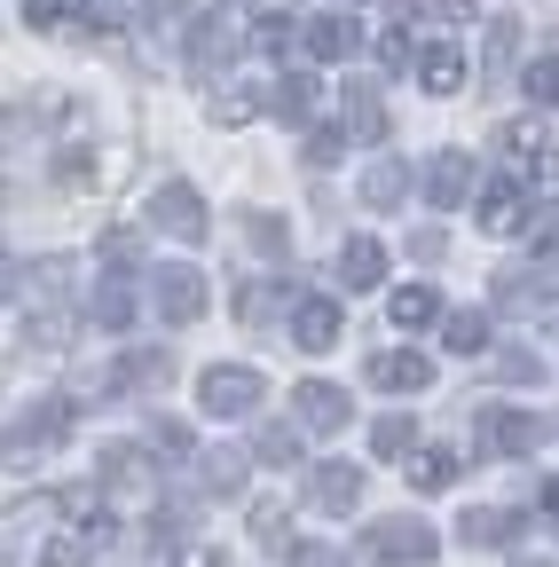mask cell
Segmentation results:
<instances>
[{"mask_svg": "<svg viewBox=\"0 0 559 567\" xmlns=\"http://www.w3.org/2000/svg\"><path fill=\"white\" fill-rule=\"evenodd\" d=\"M442 551V536L426 528V520H386V528H371V559L379 567H426Z\"/></svg>", "mask_w": 559, "mask_h": 567, "instance_id": "6da1fadb", "label": "cell"}, {"mask_svg": "<svg viewBox=\"0 0 559 567\" xmlns=\"http://www.w3.org/2000/svg\"><path fill=\"white\" fill-rule=\"evenodd\" d=\"M197 402L214 410V417H245L252 402H260V371H245V363H214L197 379Z\"/></svg>", "mask_w": 559, "mask_h": 567, "instance_id": "7a4b0ae2", "label": "cell"}, {"mask_svg": "<svg viewBox=\"0 0 559 567\" xmlns=\"http://www.w3.org/2000/svg\"><path fill=\"white\" fill-rule=\"evenodd\" d=\"M151 221H158L166 237H182V245H189V237H205V197H197L189 182H166V189L151 197Z\"/></svg>", "mask_w": 559, "mask_h": 567, "instance_id": "3957f363", "label": "cell"}, {"mask_svg": "<svg viewBox=\"0 0 559 567\" xmlns=\"http://www.w3.org/2000/svg\"><path fill=\"white\" fill-rule=\"evenodd\" d=\"M151 292H158V316H166V323H197V316H205V276H197V268H158Z\"/></svg>", "mask_w": 559, "mask_h": 567, "instance_id": "277c9868", "label": "cell"}, {"mask_svg": "<svg viewBox=\"0 0 559 567\" xmlns=\"http://www.w3.org/2000/svg\"><path fill=\"white\" fill-rule=\"evenodd\" d=\"M426 379H434V363H426V354H410V347L371 354V386H386V394H417Z\"/></svg>", "mask_w": 559, "mask_h": 567, "instance_id": "5b68a950", "label": "cell"}, {"mask_svg": "<svg viewBox=\"0 0 559 567\" xmlns=\"http://www.w3.org/2000/svg\"><path fill=\"white\" fill-rule=\"evenodd\" d=\"M355 496H363L355 465H315L308 473V505H323V513H355Z\"/></svg>", "mask_w": 559, "mask_h": 567, "instance_id": "8992f818", "label": "cell"}, {"mask_svg": "<svg viewBox=\"0 0 559 567\" xmlns=\"http://www.w3.org/2000/svg\"><path fill=\"white\" fill-rule=\"evenodd\" d=\"M339 308L331 300H300V316H292V347H308V354H331L339 347Z\"/></svg>", "mask_w": 559, "mask_h": 567, "instance_id": "52a82bcc", "label": "cell"}, {"mask_svg": "<svg viewBox=\"0 0 559 567\" xmlns=\"http://www.w3.org/2000/svg\"><path fill=\"white\" fill-rule=\"evenodd\" d=\"M292 402H300V425H315V434H339V425L355 417V410H346V394H339V386H323V379H308Z\"/></svg>", "mask_w": 559, "mask_h": 567, "instance_id": "ba28073f", "label": "cell"}, {"mask_svg": "<svg viewBox=\"0 0 559 567\" xmlns=\"http://www.w3.org/2000/svg\"><path fill=\"white\" fill-rule=\"evenodd\" d=\"M379 276H386V245L379 237H355V245L339 252V284H346V292H371Z\"/></svg>", "mask_w": 559, "mask_h": 567, "instance_id": "9c48e42d", "label": "cell"}, {"mask_svg": "<svg viewBox=\"0 0 559 567\" xmlns=\"http://www.w3.org/2000/svg\"><path fill=\"white\" fill-rule=\"evenodd\" d=\"M300 48H308L315 63H339V55H355V24H346V17H308Z\"/></svg>", "mask_w": 559, "mask_h": 567, "instance_id": "30bf717a", "label": "cell"}, {"mask_svg": "<svg viewBox=\"0 0 559 567\" xmlns=\"http://www.w3.org/2000/svg\"><path fill=\"white\" fill-rule=\"evenodd\" d=\"M465 189H473V158H465V151H442V158L426 166V197H434V205H457Z\"/></svg>", "mask_w": 559, "mask_h": 567, "instance_id": "8fae6325", "label": "cell"}, {"mask_svg": "<svg viewBox=\"0 0 559 567\" xmlns=\"http://www.w3.org/2000/svg\"><path fill=\"white\" fill-rule=\"evenodd\" d=\"M520 221H528V197H520L513 182H497V189L480 197V229H488V237H513Z\"/></svg>", "mask_w": 559, "mask_h": 567, "instance_id": "7c38bea8", "label": "cell"}, {"mask_svg": "<svg viewBox=\"0 0 559 567\" xmlns=\"http://www.w3.org/2000/svg\"><path fill=\"white\" fill-rule=\"evenodd\" d=\"M417 80H426V95H457L465 87V55L457 48H426L417 55Z\"/></svg>", "mask_w": 559, "mask_h": 567, "instance_id": "4fadbf2b", "label": "cell"}, {"mask_svg": "<svg viewBox=\"0 0 559 567\" xmlns=\"http://www.w3.org/2000/svg\"><path fill=\"white\" fill-rule=\"evenodd\" d=\"M394 331H426L434 316H442V300H434V284H410V292H394Z\"/></svg>", "mask_w": 559, "mask_h": 567, "instance_id": "5bb4252c", "label": "cell"}, {"mask_svg": "<svg viewBox=\"0 0 559 567\" xmlns=\"http://www.w3.org/2000/svg\"><path fill=\"white\" fill-rule=\"evenodd\" d=\"M402 189H410V166H402V158H379V166L363 174V205H379V213L402 205Z\"/></svg>", "mask_w": 559, "mask_h": 567, "instance_id": "9a60e30c", "label": "cell"}, {"mask_svg": "<svg viewBox=\"0 0 559 567\" xmlns=\"http://www.w3.org/2000/svg\"><path fill=\"white\" fill-rule=\"evenodd\" d=\"M87 316H95L103 331H126V323H134V284H126V276H111L103 292H95V308H87Z\"/></svg>", "mask_w": 559, "mask_h": 567, "instance_id": "2e32d148", "label": "cell"}, {"mask_svg": "<svg viewBox=\"0 0 559 567\" xmlns=\"http://www.w3.org/2000/svg\"><path fill=\"white\" fill-rule=\"evenodd\" d=\"M488 442H497L505 457H528V450H536V417H520V410H497V417H488Z\"/></svg>", "mask_w": 559, "mask_h": 567, "instance_id": "e0dca14e", "label": "cell"}, {"mask_svg": "<svg viewBox=\"0 0 559 567\" xmlns=\"http://www.w3.org/2000/svg\"><path fill=\"white\" fill-rule=\"evenodd\" d=\"M260 103H268V95H252L245 80H229V87H221L214 103H205V118H214V126H245V118H252Z\"/></svg>", "mask_w": 559, "mask_h": 567, "instance_id": "ac0fdd59", "label": "cell"}, {"mask_svg": "<svg viewBox=\"0 0 559 567\" xmlns=\"http://www.w3.org/2000/svg\"><path fill=\"white\" fill-rule=\"evenodd\" d=\"M229 48H237L229 17H197V32H189V63H221Z\"/></svg>", "mask_w": 559, "mask_h": 567, "instance_id": "d6986e66", "label": "cell"}, {"mask_svg": "<svg viewBox=\"0 0 559 567\" xmlns=\"http://www.w3.org/2000/svg\"><path fill=\"white\" fill-rule=\"evenodd\" d=\"M276 118H315V80H308V71H292V80H276Z\"/></svg>", "mask_w": 559, "mask_h": 567, "instance_id": "ffe728a7", "label": "cell"}, {"mask_svg": "<svg viewBox=\"0 0 559 567\" xmlns=\"http://www.w3.org/2000/svg\"><path fill=\"white\" fill-rule=\"evenodd\" d=\"M346 126H355L363 142L386 134V111H379V87H346Z\"/></svg>", "mask_w": 559, "mask_h": 567, "instance_id": "44dd1931", "label": "cell"}, {"mask_svg": "<svg viewBox=\"0 0 559 567\" xmlns=\"http://www.w3.org/2000/svg\"><path fill=\"white\" fill-rule=\"evenodd\" d=\"M457 473H465V465H457V450H417V465H410V481L426 488V496H434V488H449Z\"/></svg>", "mask_w": 559, "mask_h": 567, "instance_id": "7402d4cb", "label": "cell"}, {"mask_svg": "<svg viewBox=\"0 0 559 567\" xmlns=\"http://www.w3.org/2000/svg\"><path fill=\"white\" fill-rule=\"evenodd\" d=\"M513 63H520V17H497V24H488V71L505 80Z\"/></svg>", "mask_w": 559, "mask_h": 567, "instance_id": "603a6c76", "label": "cell"}, {"mask_svg": "<svg viewBox=\"0 0 559 567\" xmlns=\"http://www.w3.org/2000/svg\"><path fill=\"white\" fill-rule=\"evenodd\" d=\"M442 347H449V354H480V347H488V323L465 308V316H449V323H442Z\"/></svg>", "mask_w": 559, "mask_h": 567, "instance_id": "cb8c5ba5", "label": "cell"}, {"mask_svg": "<svg viewBox=\"0 0 559 567\" xmlns=\"http://www.w3.org/2000/svg\"><path fill=\"white\" fill-rule=\"evenodd\" d=\"M158 379H166V354H126L111 371V386H158Z\"/></svg>", "mask_w": 559, "mask_h": 567, "instance_id": "d4e9b609", "label": "cell"}, {"mask_svg": "<svg viewBox=\"0 0 559 567\" xmlns=\"http://www.w3.org/2000/svg\"><path fill=\"white\" fill-rule=\"evenodd\" d=\"M410 442H417V425H410V417H379V425H371V450H379V457H402Z\"/></svg>", "mask_w": 559, "mask_h": 567, "instance_id": "484cf974", "label": "cell"}, {"mask_svg": "<svg viewBox=\"0 0 559 567\" xmlns=\"http://www.w3.org/2000/svg\"><path fill=\"white\" fill-rule=\"evenodd\" d=\"M252 544H268V551H292V536H284V505H252Z\"/></svg>", "mask_w": 559, "mask_h": 567, "instance_id": "4316f807", "label": "cell"}, {"mask_svg": "<svg viewBox=\"0 0 559 567\" xmlns=\"http://www.w3.org/2000/svg\"><path fill=\"white\" fill-rule=\"evenodd\" d=\"M205 481H214L221 496H237V488H245V457H237V450H214V457H205Z\"/></svg>", "mask_w": 559, "mask_h": 567, "instance_id": "83f0119b", "label": "cell"}, {"mask_svg": "<svg viewBox=\"0 0 559 567\" xmlns=\"http://www.w3.org/2000/svg\"><path fill=\"white\" fill-rule=\"evenodd\" d=\"M505 536H513L505 513H465V544H505Z\"/></svg>", "mask_w": 559, "mask_h": 567, "instance_id": "f1b7e54d", "label": "cell"}, {"mask_svg": "<svg viewBox=\"0 0 559 567\" xmlns=\"http://www.w3.org/2000/svg\"><path fill=\"white\" fill-rule=\"evenodd\" d=\"M528 95H536L544 111L559 103V55H544V63H528Z\"/></svg>", "mask_w": 559, "mask_h": 567, "instance_id": "f546056e", "label": "cell"}, {"mask_svg": "<svg viewBox=\"0 0 559 567\" xmlns=\"http://www.w3.org/2000/svg\"><path fill=\"white\" fill-rule=\"evenodd\" d=\"M339 151H346V134H339V126H315V134H308V158H315V166H331Z\"/></svg>", "mask_w": 559, "mask_h": 567, "instance_id": "4dcf8cb0", "label": "cell"}, {"mask_svg": "<svg viewBox=\"0 0 559 567\" xmlns=\"http://www.w3.org/2000/svg\"><path fill=\"white\" fill-rule=\"evenodd\" d=\"M497 371H505V379H520V386H536V379H544V363H536V354H528V347H513V354H505V363H497Z\"/></svg>", "mask_w": 559, "mask_h": 567, "instance_id": "1f68e13d", "label": "cell"}, {"mask_svg": "<svg viewBox=\"0 0 559 567\" xmlns=\"http://www.w3.org/2000/svg\"><path fill=\"white\" fill-rule=\"evenodd\" d=\"M292 450H300L292 425H260V457H292Z\"/></svg>", "mask_w": 559, "mask_h": 567, "instance_id": "d6a6232c", "label": "cell"}, {"mask_svg": "<svg viewBox=\"0 0 559 567\" xmlns=\"http://www.w3.org/2000/svg\"><path fill=\"white\" fill-rule=\"evenodd\" d=\"M24 24H32V32H55V24H63V0H24Z\"/></svg>", "mask_w": 559, "mask_h": 567, "instance_id": "836d02e7", "label": "cell"}, {"mask_svg": "<svg viewBox=\"0 0 559 567\" xmlns=\"http://www.w3.org/2000/svg\"><path fill=\"white\" fill-rule=\"evenodd\" d=\"M284 40H292V32H284V17H252V48H268V55H276Z\"/></svg>", "mask_w": 559, "mask_h": 567, "instance_id": "e575fe53", "label": "cell"}, {"mask_svg": "<svg viewBox=\"0 0 559 567\" xmlns=\"http://www.w3.org/2000/svg\"><path fill=\"white\" fill-rule=\"evenodd\" d=\"M252 252H284V221H268V213H260V221H252Z\"/></svg>", "mask_w": 559, "mask_h": 567, "instance_id": "d590c367", "label": "cell"}, {"mask_svg": "<svg viewBox=\"0 0 559 567\" xmlns=\"http://www.w3.org/2000/svg\"><path fill=\"white\" fill-rule=\"evenodd\" d=\"M72 24H80V32H95V40H103V32H111V24H118V17H111V9H103V0H87V9H80V17H72Z\"/></svg>", "mask_w": 559, "mask_h": 567, "instance_id": "8d00e7d4", "label": "cell"}, {"mask_svg": "<svg viewBox=\"0 0 559 567\" xmlns=\"http://www.w3.org/2000/svg\"><path fill=\"white\" fill-rule=\"evenodd\" d=\"M40 567H87V544H48Z\"/></svg>", "mask_w": 559, "mask_h": 567, "instance_id": "74e56055", "label": "cell"}, {"mask_svg": "<svg viewBox=\"0 0 559 567\" xmlns=\"http://www.w3.org/2000/svg\"><path fill=\"white\" fill-rule=\"evenodd\" d=\"M536 189H544V197H559V151H544V158H536Z\"/></svg>", "mask_w": 559, "mask_h": 567, "instance_id": "f35d334b", "label": "cell"}, {"mask_svg": "<svg viewBox=\"0 0 559 567\" xmlns=\"http://www.w3.org/2000/svg\"><path fill=\"white\" fill-rule=\"evenodd\" d=\"M379 63H410V40L402 32H379Z\"/></svg>", "mask_w": 559, "mask_h": 567, "instance_id": "ab89813d", "label": "cell"}, {"mask_svg": "<svg viewBox=\"0 0 559 567\" xmlns=\"http://www.w3.org/2000/svg\"><path fill=\"white\" fill-rule=\"evenodd\" d=\"M292 567H339V559H331L323 544H300V551H292Z\"/></svg>", "mask_w": 559, "mask_h": 567, "instance_id": "60d3db41", "label": "cell"}, {"mask_svg": "<svg viewBox=\"0 0 559 567\" xmlns=\"http://www.w3.org/2000/svg\"><path fill=\"white\" fill-rule=\"evenodd\" d=\"M174 567H221V559H214V551H182Z\"/></svg>", "mask_w": 559, "mask_h": 567, "instance_id": "b9f144b4", "label": "cell"}, {"mask_svg": "<svg viewBox=\"0 0 559 567\" xmlns=\"http://www.w3.org/2000/svg\"><path fill=\"white\" fill-rule=\"evenodd\" d=\"M544 513H551V520H559V481H551V488H544Z\"/></svg>", "mask_w": 559, "mask_h": 567, "instance_id": "7bdbcfd3", "label": "cell"}, {"mask_svg": "<svg viewBox=\"0 0 559 567\" xmlns=\"http://www.w3.org/2000/svg\"><path fill=\"white\" fill-rule=\"evenodd\" d=\"M166 9H182V0H166Z\"/></svg>", "mask_w": 559, "mask_h": 567, "instance_id": "ee69618b", "label": "cell"}]
</instances>
